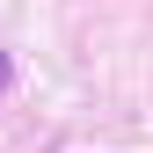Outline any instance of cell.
I'll use <instances>...</instances> for the list:
<instances>
[{
	"label": "cell",
	"mask_w": 153,
	"mask_h": 153,
	"mask_svg": "<svg viewBox=\"0 0 153 153\" xmlns=\"http://www.w3.org/2000/svg\"><path fill=\"white\" fill-rule=\"evenodd\" d=\"M7 80H15V66H7V51H0V95H7Z\"/></svg>",
	"instance_id": "1"
}]
</instances>
